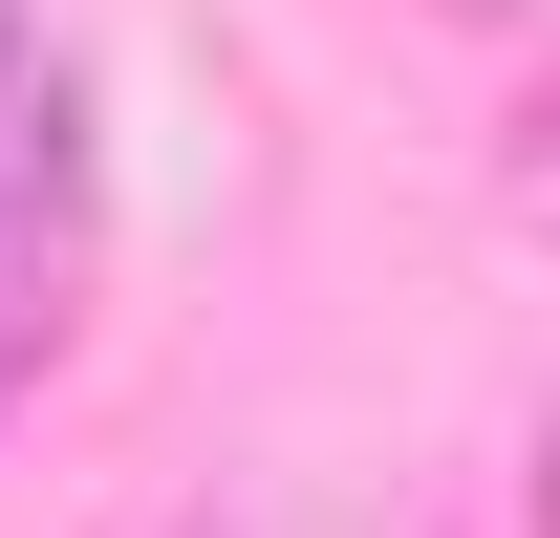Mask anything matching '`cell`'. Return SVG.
Returning <instances> with one entry per match:
<instances>
[{
	"instance_id": "obj_1",
	"label": "cell",
	"mask_w": 560,
	"mask_h": 538,
	"mask_svg": "<svg viewBox=\"0 0 560 538\" xmlns=\"http://www.w3.org/2000/svg\"><path fill=\"white\" fill-rule=\"evenodd\" d=\"M66 280H86V86L0 66V409L66 366Z\"/></svg>"
},
{
	"instance_id": "obj_2",
	"label": "cell",
	"mask_w": 560,
	"mask_h": 538,
	"mask_svg": "<svg viewBox=\"0 0 560 538\" xmlns=\"http://www.w3.org/2000/svg\"><path fill=\"white\" fill-rule=\"evenodd\" d=\"M431 22H475V44H517V0H431Z\"/></svg>"
},
{
	"instance_id": "obj_3",
	"label": "cell",
	"mask_w": 560,
	"mask_h": 538,
	"mask_svg": "<svg viewBox=\"0 0 560 538\" xmlns=\"http://www.w3.org/2000/svg\"><path fill=\"white\" fill-rule=\"evenodd\" d=\"M0 66H22V22H0Z\"/></svg>"
}]
</instances>
